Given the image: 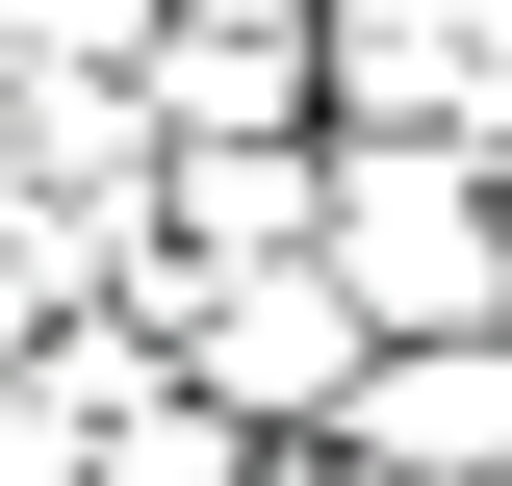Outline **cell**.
<instances>
[{
    "label": "cell",
    "instance_id": "1",
    "mask_svg": "<svg viewBox=\"0 0 512 486\" xmlns=\"http://www.w3.org/2000/svg\"><path fill=\"white\" fill-rule=\"evenodd\" d=\"M154 359L205 384L231 435H333V384H359V307H333V256H154Z\"/></svg>",
    "mask_w": 512,
    "mask_h": 486
},
{
    "label": "cell",
    "instance_id": "2",
    "mask_svg": "<svg viewBox=\"0 0 512 486\" xmlns=\"http://www.w3.org/2000/svg\"><path fill=\"white\" fill-rule=\"evenodd\" d=\"M308 77H333V128H461L487 154L512 128V0H308Z\"/></svg>",
    "mask_w": 512,
    "mask_h": 486
},
{
    "label": "cell",
    "instance_id": "3",
    "mask_svg": "<svg viewBox=\"0 0 512 486\" xmlns=\"http://www.w3.org/2000/svg\"><path fill=\"white\" fill-rule=\"evenodd\" d=\"M333 435H359V461H436V486H512V307L487 333H359Z\"/></svg>",
    "mask_w": 512,
    "mask_h": 486
},
{
    "label": "cell",
    "instance_id": "4",
    "mask_svg": "<svg viewBox=\"0 0 512 486\" xmlns=\"http://www.w3.org/2000/svg\"><path fill=\"white\" fill-rule=\"evenodd\" d=\"M154 256H308V128H180L154 154Z\"/></svg>",
    "mask_w": 512,
    "mask_h": 486
},
{
    "label": "cell",
    "instance_id": "5",
    "mask_svg": "<svg viewBox=\"0 0 512 486\" xmlns=\"http://www.w3.org/2000/svg\"><path fill=\"white\" fill-rule=\"evenodd\" d=\"M487 205H512V128H487Z\"/></svg>",
    "mask_w": 512,
    "mask_h": 486
}]
</instances>
